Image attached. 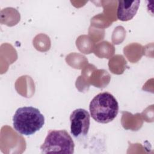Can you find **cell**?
Wrapping results in <instances>:
<instances>
[{"label":"cell","instance_id":"obj_1","mask_svg":"<svg viewBox=\"0 0 154 154\" xmlns=\"http://www.w3.org/2000/svg\"><path fill=\"white\" fill-rule=\"evenodd\" d=\"M44 124V116L38 109L32 106L19 108L13 117L14 129L19 134L26 136L35 134Z\"/></svg>","mask_w":154,"mask_h":154},{"label":"cell","instance_id":"obj_5","mask_svg":"<svg viewBox=\"0 0 154 154\" xmlns=\"http://www.w3.org/2000/svg\"><path fill=\"white\" fill-rule=\"evenodd\" d=\"M140 1H119L117 16L121 21L131 20L137 13Z\"/></svg>","mask_w":154,"mask_h":154},{"label":"cell","instance_id":"obj_2","mask_svg":"<svg viewBox=\"0 0 154 154\" xmlns=\"http://www.w3.org/2000/svg\"><path fill=\"white\" fill-rule=\"evenodd\" d=\"M90 116L97 122L108 123L112 121L119 112V103L111 93L105 91L97 94L89 105Z\"/></svg>","mask_w":154,"mask_h":154},{"label":"cell","instance_id":"obj_3","mask_svg":"<svg viewBox=\"0 0 154 154\" xmlns=\"http://www.w3.org/2000/svg\"><path fill=\"white\" fill-rule=\"evenodd\" d=\"M74 148L73 140L66 130H49L40 150L42 153L72 154Z\"/></svg>","mask_w":154,"mask_h":154},{"label":"cell","instance_id":"obj_4","mask_svg":"<svg viewBox=\"0 0 154 154\" xmlns=\"http://www.w3.org/2000/svg\"><path fill=\"white\" fill-rule=\"evenodd\" d=\"M70 133L75 138L87 135L90 124V116L87 110L78 108L73 111L70 116Z\"/></svg>","mask_w":154,"mask_h":154}]
</instances>
